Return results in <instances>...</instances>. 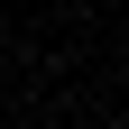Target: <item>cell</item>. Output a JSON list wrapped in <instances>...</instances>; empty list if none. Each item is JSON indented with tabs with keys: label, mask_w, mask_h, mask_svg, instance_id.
I'll return each instance as SVG.
<instances>
[{
	"label": "cell",
	"mask_w": 129,
	"mask_h": 129,
	"mask_svg": "<svg viewBox=\"0 0 129 129\" xmlns=\"http://www.w3.org/2000/svg\"><path fill=\"white\" fill-rule=\"evenodd\" d=\"M102 129H129V120H102Z\"/></svg>",
	"instance_id": "cell-1"
}]
</instances>
